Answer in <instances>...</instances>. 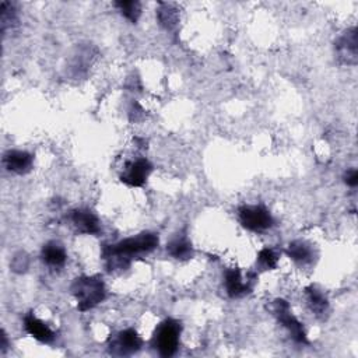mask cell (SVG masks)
<instances>
[{
  "label": "cell",
  "instance_id": "obj_15",
  "mask_svg": "<svg viewBox=\"0 0 358 358\" xmlns=\"http://www.w3.org/2000/svg\"><path fill=\"white\" fill-rule=\"evenodd\" d=\"M287 256L297 264H308L314 260V249L304 241H294L286 249Z\"/></svg>",
  "mask_w": 358,
  "mask_h": 358
},
{
  "label": "cell",
  "instance_id": "obj_21",
  "mask_svg": "<svg viewBox=\"0 0 358 358\" xmlns=\"http://www.w3.org/2000/svg\"><path fill=\"white\" fill-rule=\"evenodd\" d=\"M344 182L350 188H355L358 185V172H357V169H348L344 173Z\"/></svg>",
  "mask_w": 358,
  "mask_h": 358
},
{
  "label": "cell",
  "instance_id": "obj_22",
  "mask_svg": "<svg viewBox=\"0 0 358 358\" xmlns=\"http://www.w3.org/2000/svg\"><path fill=\"white\" fill-rule=\"evenodd\" d=\"M0 350H2V352H5L8 348H9V341H8V336L5 332H2V344H0Z\"/></svg>",
  "mask_w": 358,
  "mask_h": 358
},
{
  "label": "cell",
  "instance_id": "obj_6",
  "mask_svg": "<svg viewBox=\"0 0 358 358\" xmlns=\"http://www.w3.org/2000/svg\"><path fill=\"white\" fill-rule=\"evenodd\" d=\"M153 171V165L147 158H137L128 161L121 173V182L132 188L143 187Z\"/></svg>",
  "mask_w": 358,
  "mask_h": 358
},
{
  "label": "cell",
  "instance_id": "obj_10",
  "mask_svg": "<svg viewBox=\"0 0 358 358\" xmlns=\"http://www.w3.org/2000/svg\"><path fill=\"white\" fill-rule=\"evenodd\" d=\"M337 58L344 65H357V28H348L336 42Z\"/></svg>",
  "mask_w": 358,
  "mask_h": 358
},
{
  "label": "cell",
  "instance_id": "obj_5",
  "mask_svg": "<svg viewBox=\"0 0 358 358\" xmlns=\"http://www.w3.org/2000/svg\"><path fill=\"white\" fill-rule=\"evenodd\" d=\"M273 314L276 315L278 321L289 330L293 340L300 344H307L308 339L304 330L302 323L293 315L290 305L284 300H276L273 302Z\"/></svg>",
  "mask_w": 358,
  "mask_h": 358
},
{
  "label": "cell",
  "instance_id": "obj_17",
  "mask_svg": "<svg viewBox=\"0 0 358 358\" xmlns=\"http://www.w3.org/2000/svg\"><path fill=\"white\" fill-rule=\"evenodd\" d=\"M115 8H118L121 15L132 23H137L142 15V5L139 2H133V0H121V2H115Z\"/></svg>",
  "mask_w": 358,
  "mask_h": 358
},
{
  "label": "cell",
  "instance_id": "obj_14",
  "mask_svg": "<svg viewBox=\"0 0 358 358\" xmlns=\"http://www.w3.org/2000/svg\"><path fill=\"white\" fill-rule=\"evenodd\" d=\"M167 252L178 260H188L194 256L192 242L187 235H176L167 245Z\"/></svg>",
  "mask_w": 358,
  "mask_h": 358
},
{
  "label": "cell",
  "instance_id": "obj_13",
  "mask_svg": "<svg viewBox=\"0 0 358 358\" xmlns=\"http://www.w3.org/2000/svg\"><path fill=\"white\" fill-rule=\"evenodd\" d=\"M41 257L49 267L59 268V267L65 266V263L67 260V253L59 242L52 241V242H48L44 245Z\"/></svg>",
  "mask_w": 358,
  "mask_h": 358
},
{
  "label": "cell",
  "instance_id": "obj_19",
  "mask_svg": "<svg viewBox=\"0 0 358 358\" xmlns=\"http://www.w3.org/2000/svg\"><path fill=\"white\" fill-rule=\"evenodd\" d=\"M257 263L266 271H273V268L278 267L279 256L272 248H264L257 255Z\"/></svg>",
  "mask_w": 358,
  "mask_h": 358
},
{
  "label": "cell",
  "instance_id": "obj_1",
  "mask_svg": "<svg viewBox=\"0 0 358 358\" xmlns=\"http://www.w3.org/2000/svg\"><path fill=\"white\" fill-rule=\"evenodd\" d=\"M158 234L142 232L114 245H105L103 248V259L107 262L111 271L112 268H126L129 267L133 256L153 252L158 246Z\"/></svg>",
  "mask_w": 358,
  "mask_h": 358
},
{
  "label": "cell",
  "instance_id": "obj_3",
  "mask_svg": "<svg viewBox=\"0 0 358 358\" xmlns=\"http://www.w3.org/2000/svg\"><path fill=\"white\" fill-rule=\"evenodd\" d=\"M182 326L175 319H165L161 322L153 336V347L161 357H172L176 354L181 340Z\"/></svg>",
  "mask_w": 358,
  "mask_h": 358
},
{
  "label": "cell",
  "instance_id": "obj_16",
  "mask_svg": "<svg viewBox=\"0 0 358 358\" xmlns=\"http://www.w3.org/2000/svg\"><path fill=\"white\" fill-rule=\"evenodd\" d=\"M305 294H307V301H308L309 309L316 316H325V314L329 309V302H327V298L325 297V294L321 290H318L316 287H308L305 290Z\"/></svg>",
  "mask_w": 358,
  "mask_h": 358
},
{
  "label": "cell",
  "instance_id": "obj_7",
  "mask_svg": "<svg viewBox=\"0 0 358 358\" xmlns=\"http://www.w3.org/2000/svg\"><path fill=\"white\" fill-rule=\"evenodd\" d=\"M143 346V340L135 329H125L117 333L110 341V351L117 355H130L137 352Z\"/></svg>",
  "mask_w": 358,
  "mask_h": 358
},
{
  "label": "cell",
  "instance_id": "obj_4",
  "mask_svg": "<svg viewBox=\"0 0 358 358\" xmlns=\"http://www.w3.org/2000/svg\"><path fill=\"white\" fill-rule=\"evenodd\" d=\"M238 219L241 225L252 232H263L272 228L275 224V219L271 212L262 205L242 206L238 210Z\"/></svg>",
  "mask_w": 358,
  "mask_h": 358
},
{
  "label": "cell",
  "instance_id": "obj_12",
  "mask_svg": "<svg viewBox=\"0 0 358 358\" xmlns=\"http://www.w3.org/2000/svg\"><path fill=\"white\" fill-rule=\"evenodd\" d=\"M24 327L30 336H33L35 340L41 343L49 344L55 340V332L45 322L38 319L34 314H28L24 318Z\"/></svg>",
  "mask_w": 358,
  "mask_h": 358
},
{
  "label": "cell",
  "instance_id": "obj_8",
  "mask_svg": "<svg viewBox=\"0 0 358 358\" xmlns=\"http://www.w3.org/2000/svg\"><path fill=\"white\" fill-rule=\"evenodd\" d=\"M255 279V275L246 276V279L242 276L241 271L237 267L228 268L224 276V283H225V290L227 294L231 298H241L252 291V280Z\"/></svg>",
  "mask_w": 358,
  "mask_h": 358
},
{
  "label": "cell",
  "instance_id": "obj_20",
  "mask_svg": "<svg viewBox=\"0 0 358 358\" xmlns=\"http://www.w3.org/2000/svg\"><path fill=\"white\" fill-rule=\"evenodd\" d=\"M16 10L10 2L2 3V30L6 31L8 27H12L16 23Z\"/></svg>",
  "mask_w": 358,
  "mask_h": 358
},
{
  "label": "cell",
  "instance_id": "obj_18",
  "mask_svg": "<svg viewBox=\"0 0 358 358\" xmlns=\"http://www.w3.org/2000/svg\"><path fill=\"white\" fill-rule=\"evenodd\" d=\"M157 15H158L160 23L167 30L173 28L176 26V23H178V13H176V10L171 5H168V3H161V8L157 12Z\"/></svg>",
  "mask_w": 358,
  "mask_h": 358
},
{
  "label": "cell",
  "instance_id": "obj_2",
  "mask_svg": "<svg viewBox=\"0 0 358 358\" xmlns=\"http://www.w3.org/2000/svg\"><path fill=\"white\" fill-rule=\"evenodd\" d=\"M70 291L77 301L78 311L81 312L96 308L107 297V289L100 276L77 278L73 282Z\"/></svg>",
  "mask_w": 358,
  "mask_h": 358
},
{
  "label": "cell",
  "instance_id": "obj_9",
  "mask_svg": "<svg viewBox=\"0 0 358 358\" xmlns=\"http://www.w3.org/2000/svg\"><path fill=\"white\" fill-rule=\"evenodd\" d=\"M70 220L80 234L97 235L101 231V224L99 217L88 209H76L71 212Z\"/></svg>",
  "mask_w": 358,
  "mask_h": 358
},
{
  "label": "cell",
  "instance_id": "obj_11",
  "mask_svg": "<svg viewBox=\"0 0 358 358\" xmlns=\"http://www.w3.org/2000/svg\"><path fill=\"white\" fill-rule=\"evenodd\" d=\"M3 165L13 173L24 175L33 169L34 155L23 150H9L3 155Z\"/></svg>",
  "mask_w": 358,
  "mask_h": 358
}]
</instances>
